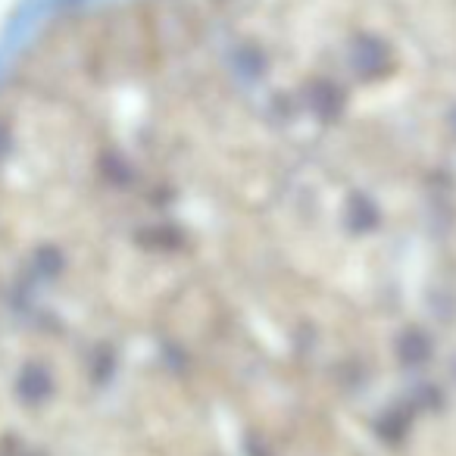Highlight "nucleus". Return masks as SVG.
Returning <instances> with one entry per match:
<instances>
[{
  "mask_svg": "<svg viewBox=\"0 0 456 456\" xmlns=\"http://www.w3.org/2000/svg\"><path fill=\"white\" fill-rule=\"evenodd\" d=\"M403 344H406V356L412 354L410 362H425V356H428L431 344H428V338H425L422 331H406Z\"/></svg>",
  "mask_w": 456,
  "mask_h": 456,
  "instance_id": "nucleus-1",
  "label": "nucleus"
}]
</instances>
